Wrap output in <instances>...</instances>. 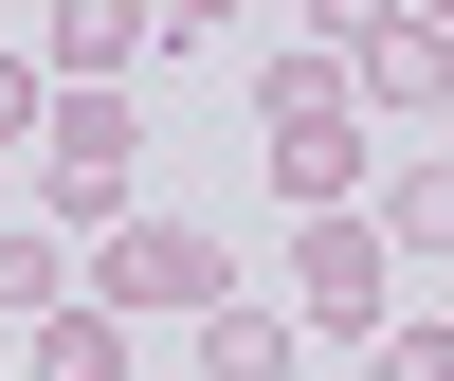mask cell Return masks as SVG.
<instances>
[{"instance_id": "4", "label": "cell", "mask_w": 454, "mask_h": 381, "mask_svg": "<svg viewBox=\"0 0 454 381\" xmlns=\"http://www.w3.org/2000/svg\"><path fill=\"white\" fill-rule=\"evenodd\" d=\"M218 291H237V254H218L200 218H109V273H91V309H109V327H128V309H182V327H200Z\"/></svg>"}, {"instance_id": "7", "label": "cell", "mask_w": 454, "mask_h": 381, "mask_svg": "<svg viewBox=\"0 0 454 381\" xmlns=\"http://www.w3.org/2000/svg\"><path fill=\"white\" fill-rule=\"evenodd\" d=\"M382 254H454V145H419V164L382 182V218H364Z\"/></svg>"}, {"instance_id": "9", "label": "cell", "mask_w": 454, "mask_h": 381, "mask_svg": "<svg viewBox=\"0 0 454 381\" xmlns=\"http://www.w3.org/2000/svg\"><path fill=\"white\" fill-rule=\"evenodd\" d=\"M19 381H145V363H128V327H109L91 291H73V309L36 327V363H19Z\"/></svg>"}, {"instance_id": "2", "label": "cell", "mask_w": 454, "mask_h": 381, "mask_svg": "<svg viewBox=\"0 0 454 381\" xmlns=\"http://www.w3.org/2000/svg\"><path fill=\"white\" fill-rule=\"evenodd\" d=\"M36 145H55V218H36V237H109V218H128V164H145V128H128V91H55L36 109Z\"/></svg>"}, {"instance_id": "1", "label": "cell", "mask_w": 454, "mask_h": 381, "mask_svg": "<svg viewBox=\"0 0 454 381\" xmlns=\"http://www.w3.org/2000/svg\"><path fill=\"white\" fill-rule=\"evenodd\" d=\"M254 164H273V200H291V218H364L382 128H364V91H346V55H327V36L254 73Z\"/></svg>"}, {"instance_id": "5", "label": "cell", "mask_w": 454, "mask_h": 381, "mask_svg": "<svg viewBox=\"0 0 454 381\" xmlns=\"http://www.w3.org/2000/svg\"><path fill=\"white\" fill-rule=\"evenodd\" d=\"M327 55H346V91H364V128H419V109H454V19H327Z\"/></svg>"}, {"instance_id": "3", "label": "cell", "mask_w": 454, "mask_h": 381, "mask_svg": "<svg viewBox=\"0 0 454 381\" xmlns=\"http://www.w3.org/2000/svg\"><path fill=\"white\" fill-rule=\"evenodd\" d=\"M309 327L327 346H382L400 327V254L364 237V218H309V237H291V346H309Z\"/></svg>"}, {"instance_id": "10", "label": "cell", "mask_w": 454, "mask_h": 381, "mask_svg": "<svg viewBox=\"0 0 454 381\" xmlns=\"http://www.w3.org/2000/svg\"><path fill=\"white\" fill-rule=\"evenodd\" d=\"M55 309H73V254L19 218V237H0V327H55Z\"/></svg>"}, {"instance_id": "8", "label": "cell", "mask_w": 454, "mask_h": 381, "mask_svg": "<svg viewBox=\"0 0 454 381\" xmlns=\"http://www.w3.org/2000/svg\"><path fill=\"white\" fill-rule=\"evenodd\" d=\"M200 381H291V309L218 291V309H200Z\"/></svg>"}, {"instance_id": "11", "label": "cell", "mask_w": 454, "mask_h": 381, "mask_svg": "<svg viewBox=\"0 0 454 381\" xmlns=\"http://www.w3.org/2000/svg\"><path fill=\"white\" fill-rule=\"evenodd\" d=\"M364 381H454V327H382V346H364Z\"/></svg>"}, {"instance_id": "12", "label": "cell", "mask_w": 454, "mask_h": 381, "mask_svg": "<svg viewBox=\"0 0 454 381\" xmlns=\"http://www.w3.org/2000/svg\"><path fill=\"white\" fill-rule=\"evenodd\" d=\"M36 109H55V91H36V55H0V145H36Z\"/></svg>"}, {"instance_id": "6", "label": "cell", "mask_w": 454, "mask_h": 381, "mask_svg": "<svg viewBox=\"0 0 454 381\" xmlns=\"http://www.w3.org/2000/svg\"><path fill=\"white\" fill-rule=\"evenodd\" d=\"M36 55H55L73 91H128V73L164 55V19H145V0H55V36H36Z\"/></svg>"}]
</instances>
